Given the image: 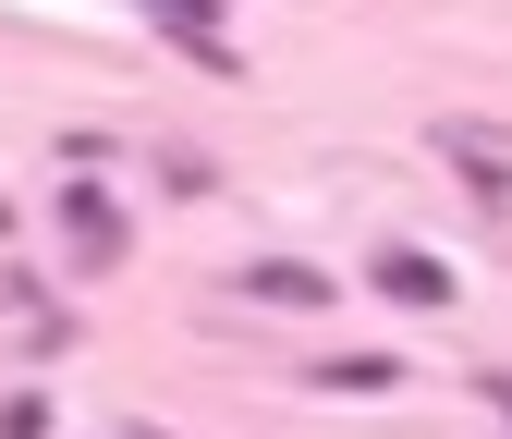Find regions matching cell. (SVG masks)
Wrapping results in <instances>:
<instances>
[{
	"instance_id": "6da1fadb",
	"label": "cell",
	"mask_w": 512,
	"mask_h": 439,
	"mask_svg": "<svg viewBox=\"0 0 512 439\" xmlns=\"http://www.w3.org/2000/svg\"><path fill=\"white\" fill-rule=\"evenodd\" d=\"M135 13H159L183 61H208V74H244V61H232V37H220V0H135Z\"/></svg>"
},
{
	"instance_id": "7a4b0ae2",
	"label": "cell",
	"mask_w": 512,
	"mask_h": 439,
	"mask_svg": "<svg viewBox=\"0 0 512 439\" xmlns=\"http://www.w3.org/2000/svg\"><path fill=\"white\" fill-rule=\"evenodd\" d=\"M427 147H439V159H464V183H476V208H512V159H500V135H476V122H439Z\"/></svg>"
},
{
	"instance_id": "3957f363",
	"label": "cell",
	"mask_w": 512,
	"mask_h": 439,
	"mask_svg": "<svg viewBox=\"0 0 512 439\" xmlns=\"http://www.w3.org/2000/svg\"><path fill=\"white\" fill-rule=\"evenodd\" d=\"M366 281L391 293V305H452V269H439V257H415V244H378V257H366Z\"/></svg>"
},
{
	"instance_id": "277c9868",
	"label": "cell",
	"mask_w": 512,
	"mask_h": 439,
	"mask_svg": "<svg viewBox=\"0 0 512 439\" xmlns=\"http://www.w3.org/2000/svg\"><path fill=\"white\" fill-rule=\"evenodd\" d=\"M61 232H74V257H86V269L122 257V208L98 196V183H74V196H61Z\"/></svg>"
},
{
	"instance_id": "5b68a950",
	"label": "cell",
	"mask_w": 512,
	"mask_h": 439,
	"mask_svg": "<svg viewBox=\"0 0 512 439\" xmlns=\"http://www.w3.org/2000/svg\"><path fill=\"white\" fill-rule=\"evenodd\" d=\"M232 293H244V305H330V281H317V269H293V257H256Z\"/></svg>"
},
{
	"instance_id": "8992f818",
	"label": "cell",
	"mask_w": 512,
	"mask_h": 439,
	"mask_svg": "<svg viewBox=\"0 0 512 439\" xmlns=\"http://www.w3.org/2000/svg\"><path fill=\"white\" fill-rule=\"evenodd\" d=\"M391 379H403L391 354H330V391H391Z\"/></svg>"
},
{
	"instance_id": "52a82bcc",
	"label": "cell",
	"mask_w": 512,
	"mask_h": 439,
	"mask_svg": "<svg viewBox=\"0 0 512 439\" xmlns=\"http://www.w3.org/2000/svg\"><path fill=\"white\" fill-rule=\"evenodd\" d=\"M0 439H49V403H0Z\"/></svg>"
},
{
	"instance_id": "ba28073f",
	"label": "cell",
	"mask_w": 512,
	"mask_h": 439,
	"mask_svg": "<svg viewBox=\"0 0 512 439\" xmlns=\"http://www.w3.org/2000/svg\"><path fill=\"white\" fill-rule=\"evenodd\" d=\"M488 403H500V415H512V379H500V391H488Z\"/></svg>"
}]
</instances>
